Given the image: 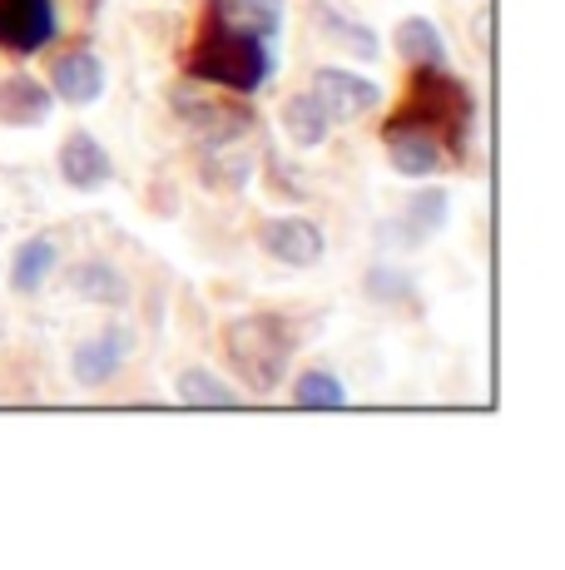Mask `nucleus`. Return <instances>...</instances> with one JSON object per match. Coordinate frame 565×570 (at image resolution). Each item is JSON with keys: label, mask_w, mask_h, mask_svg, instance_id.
<instances>
[{"label": "nucleus", "mask_w": 565, "mask_h": 570, "mask_svg": "<svg viewBox=\"0 0 565 570\" xmlns=\"http://www.w3.org/2000/svg\"><path fill=\"white\" fill-rule=\"evenodd\" d=\"M383 129H417V135L437 139L452 155H466L476 129V95L447 70V65H412L407 100Z\"/></svg>", "instance_id": "f03ea898"}, {"label": "nucleus", "mask_w": 565, "mask_h": 570, "mask_svg": "<svg viewBox=\"0 0 565 570\" xmlns=\"http://www.w3.org/2000/svg\"><path fill=\"white\" fill-rule=\"evenodd\" d=\"M293 353H298V337L278 313L234 317L224 327V357L244 377V397H274L288 377Z\"/></svg>", "instance_id": "7ed1b4c3"}, {"label": "nucleus", "mask_w": 565, "mask_h": 570, "mask_svg": "<svg viewBox=\"0 0 565 570\" xmlns=\"http://www.w3.org/2000/svg\"><path fill=\"white\" fill-rule=\"evenodd\" d=\"M60 179L80 194H100L105 184L115 179V159L90 129H75L70 139L60 145Z\"/></svg>", "instance_id": "1a4fd4ad"}, {"label": "nucleus", "mask_w": 565, "mask_h": 570, "mask_svg": "<svg viewBox=\"0 0 565 570\" xmlns=\"http://www.w3.org/2000/svg\"><path fill=\"white\" fill-rule=\"evenodd\" d=\"M383 145H387L393 169L407 174V179H427V174L442 169V145L417 135V129H383Z\"/></svg>", "instance_id": "ddd939ff"}, {"label": "nucleus", "mask_w": 565, "mask_h": 570, "mask_svg": "<svg viewBox=\"0 0 565 570\" xmlns=\"http://www.w3.org/2000/svg\"><path fill=\"white\" fill-rule=\"evenodd\" d=\"M447 218H452L447 189H422V194H412V199H407V214H402V238H407V244H422V238L442 234V228H447Z\"/></svg>", "instance_id": "a211bd4d"}, {"label": "nucleus", "mask_w": 565, "mask_h": 570, "mask_svg": "<svg viewBox=\"0 0 565 570\" xmlns=\"http://www.w3.org/2000/svg\"><path fill=\"white\" fill-rule=\"evenodd\" d=\"M174 392H179L184 407H238V402H244V392L228 387L224 377H214V372H204V367H184Z\"/></svg>", "instance_id": "aec40b11"}, {"label": "nucleus", "mask_w": 565, "mask_h": 570, "mask_svg": "<svg viewBox=\"0 0 565 570\" xmlns=\"http://www.w3.org/2000/svg\"><path fill=\"white\" fill-rule=\"evenodd\" d=\"M189 80H204L214 90H234V95H258L274 80V40L204 10L199 40L189 50Z\"/></svg>", "instance_id": "f257e3e1"}, {"label": "nucleus", "mask_w": 565, "mask_h": 570, "mask_svg": "<svg viewBox=\"0 0 565 570\" xmlns=\"http://www.w3.org/2000/svg\"><path fill=\"white\" fill-rule=\"evenodd\" d=\"M50 115H56V95H50V85H40L36 75H10V80H0V125L40 129Z\"/></svg>", "instance_id": "9b49d317"}, {"label": "nucleus", "mask_w": 565, "mask_h": 570, "mask_svg": "<svg viewBox=\"0 0 565 570\" xmlns=\"http://www.w3.org/2000/svg\"><path fill=\"white\" fill-rule=\"evenodd\" d=\"M393 46H397V55L407 65H447V40H442V30L432 26V20H422V16L402 20Z\"/></svg>", "instance_id": "6ab92c4d"}, {"label": "nucleus", "mask_w": 565, "mask_h": 570, "mask_svg": "<svg viewBox=\"0 0 565 570\" xmlns=\"http://www.w3.org/2000/svg\"><path fill=\"white\" fill-rule=\"evenodd\" d=\"M367 293H373L377 303H402L412 293V278L397 268H367Z\"/></svg>", "instance_id": "4be33fe9"}, {"label": "nucleus", "mask_w": 565, "mask_h": 570, "mask_svg": "<svg viewBox=\"0 0 565 570\" xmlns=\"http://www.w3.org/2000/svg\"><path fill=\"white\" fill-rule=\"evenodd\" d=\"M60 36L56 0H0V50L36 55Z\"/></svg>", "instance_id": "39448f33"}, {"label": "nucleus", "mask_w": 565, "mask_h": 570, "mask_svg": "<svg viewBox=\"0 0 565 570\" xmlns=\"http://www.w3.org/2000/svg\"><path fill=\"white\" fill-rule=\"evenodd\" d=\"M293 407L338 412V407H347V387L338 382V372H303V377L293 382Z\"/></svg>", "instance_id": "412c9836"}, {"label": "nucleus", "mask_w": 565, "mask_h": 570, "mask_svg": "<svg viewBox=\"0 0 565 570\" xmlns=\"http://www.w3.org/2000/svg\"><path fill=\"white\" fill-rule=\"evenodd\" d=\"M129 353H135V327L110 323V327H100L90 343L75 347L70 372H75V382H80V387H105V382H115V372L125 367Z\"/></svg>", "instance_id": "423d86ee"}, {"label": "nucleus", "mask_w": 565, "mask_h": 570, "mask_svg": "<svg viewBox=\"0 0 565 570\" xmlns=\"http://www.w3.org/2000/svg\"><path fill=\"white\" fill-rule=\"evenodd\" d=\"M313 95H318V105L328 109L333 125L363 119L367 109H377V100H383V90H377L373 80H363V75H353V70H328V65L313 75Z\"/></svg>", "instance_id": "0eeeda50"}, {"label": "nucleus", "mask_w": 565, "mask_h": 570, "mask_svg": "<svg viewBox=\"0 0 565 570\" xmlns=\"http://www.w3.org/2000/svg\"><path fill=\"white\" fill-rule=\"evenodd\" d=\"M169 105H174V115L199 139H209V145H238V139H248L258 129V115H254V105H248V95H234V90L214 95V85H204V80H179L169 90Z\"/></svg>", "instance_id": "20e7f679"}, {"label": "nucleus", "mask_w": 565, "mask_h": 570, "mask_svg": "<svg viewBox=\"0 0 565 570\" xmlns=\"http://www.w3.org/2000/svg\"><path fill=\"white\" fill-rule=\"evenodd\" d=\"M282 129H288V139L298 149H318L323 139H328L333 119H328V109L318 105V95L303 90V95H293V100L282 105Z\"/></svg>", "instance_id": "dca6fc26"}, {"label": "nucleus", "mask_w": 565, "mask_h": 570, "mask_svg": "<svg viewBox=\"0 0 565 570\" xmlns=\"http://www.w3.org/2000/svg\"><path fill=\"white\" fill-rule=\"evenodd\" d=\"M70 293H75V298H85V303H105V308H125V303H129L125 273L110 268L105 258L75 263V268H70Z\"/></svg>", "instance_id": "4468645a"}, {"label": "nucleus", "mask_w": 565, "mask_h": 570, "mask_svg": "<svg viewBox=\"0 0 565 570\" xmlns=\"http://www.w3.org/2000/svg\"><path fill=\"white\" fill-rule=\"evenodd\" d=\"M313 26H318V36H328L338 50L357 55V60H377L383 55V40H377L373 26H363L357 16H347L343 6H333V0H313Z\"/></svg>", "instance_id": "f8f14e48"}, {"label": "nucleus", "mask_w": 565, "mask_h": 570, "mask_svg": "<svg viewBox=\"0 0 565 570\" xmlns=\"http://www.w3.org/2000/svg\"><path fill=\"white\" fill-rule=\"evenodd\" d=\"M60 263V244L50 234H36L26 238V244L16 248V258H10V288L16 293H40V283L56 273Z\"/></svg>", "instance_id": "2eb2a0df"}, {"label": "nucleus", "mask_w": 565, "mask_h": 570, "mask_svg": "<svg viewBox=\"0 0 565 570\" xmlns=\"http://www.w3.org/2000/svg\"><path fill=\"white\" fill-rule=\"evenodd\" d=\"M105 60L95 55L90 46H75L65 50L56 65H50V85H56V95L65 105H95L105 95Z\"/></svg>", "instance_id": "9d476101"}, {"label": "nucleus", "mask_w": 565, "mask_h": 570, "mask_svg": "<svg viewBox=\"0 0 565 570\" xmlns=\"http://www.w3.org/2000/svg\"><path fill=\"white\" fill-rule=\"evenodd\" d=\"M258 244H264V254L274 263H288V268H313V263L323 258V228L313 224V218H268L264 228H258Z\"/></svg>", "instance_id": "6e6552de"}, {"label": "nucleus", "mask_w": 565, "mask_h": 570, "mask_svg": "<svg viewBox=\"0 0 565 570\" xmlns=\"http://www.w3.org/2000/svg\"><path fill=\"white\" fill-rule=\"evenodd\" d=\"M204 10H209V16L234 20V26L258 30V36L274 40V46L282 36V0H204Z\"/></svg>", "instance_id": "f3484780"}]
</instances>
